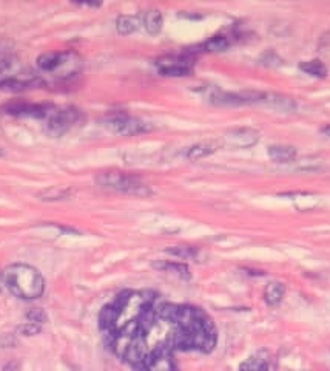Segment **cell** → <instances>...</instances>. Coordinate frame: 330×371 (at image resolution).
I'll return each instance as SVG.
<instances>
[{"mask_svg": "<svg viewBox=\"0 0 330 371\" xmlns=\"http://www.w3.org/2000/svg\"><path fill=\"white\" fill-rule=\"evenodd\" d=\"M4 282L8 291L22 300L39 299L45 291V280L42 274L36 267L24 263L8 266L4 272Z\"/></svg>", "mask_w": 330, "mask_h": 371, "instance_id": "1", "label": "cell"}, {"mask_svg": "<svg viewBox=\"0 0 330 371\" xmlns=\"http://www.w3.org/2000/svg\"><path fill=\"white\" fill-rule=\"evenodd\" d=\"M97 182L102 188L127 194V195H136V197H148L151 195V191L147 184H143L140 178L134 175H128L123 172H104L97 176Z\"/></svg>", "mask_w": 330, "mask_h": 371, "instance_id": "2", "label": "cell"}, {"mask_svg": "<svg viewBox=\"0 0 330 371\" xmlns=\"http://www.w3.org/2000/svg\"><path fill=\"white\" fill-rule=\"evenodd\" d=\"M107 127L120 136H136L140 133H147L151 130V126L147 122H143L137 118L123 115V113H116L107 118Z\"/></svg>", "mask_w": 330, "mask_h": 371, "instance_id": "3", "label": "cell"}, {"mask_svg": "<svg viewBox=\"0 0 330 371\" xmlns=\"http://www.w3.org/2000/svg\"><path fill=\"white\" fill-rule=\"evenodd\" d=\"M82 119V113L77 109H62V110H53V113L47 118V130L50 135L59 138L64 136L67 132H70L76 124H79Z\"/></svg>", "mask_w": 330, "mask_h": 371, "instance_id": "4", "label": "cell"}, {"mask_svg": "<svg viewBox=\"0 0 330 371\" xmlns=\"http://www.w3.org/2000/svg\"><path fill=\"white\" fill-rule=\"evenodd\" d=\"M156 67L163 76H189L192 73L193 60L187 56H163L156 60Z\"/></svg>", "mask_w": 330, "mask_h": 371, "instance_id": "5", "label": "cell"}, {"mask_svg": "<svg viewBox=\"0 0 330 371\" xmlns=\"http://www.w3.org/2000/svg\"><path fill=\"white\" fill-rule=\"evenodd\" d=\"M77 60V56L73 53H44L37 57V67L42 71H50V73H65L64 70L67 68L68 64Z\"/></svg>", "mask_w": 330, "mask_h": 371, "instance_id": "6", "label": "cell"}, {"mask_svg": "<svg viewBox=\"0 0 330 371\" xmlns=\"http://www.w3.org/2000/svg\"><path fill=\"white\" fill-rule=\"evenodd\" d=\"M54 107L51 104H28V102H11L4 107L7 115L30 116V118H48Z\"/></svg>", "mask_w": 330, "mask_h": 371, "instance_id": "7", "label": "cell"}, {"mask_svg": "<svg viewBox=\"0 0 330 371\" xmlns=\"http://www.w3.org/2000/svg\"><path fill=\"white\" fill-rule=\"evenodd\" d=\"M259 141V132L250 127H238L225 133V142L236 149L253 147Z\"/></svg>", "mask_w": 330, "mask_h": 371, "instance_id": "8", "label": "cell"}, {"mask_svg": "<svg viewBox=\"0 0 330 371\" xmlns=\"http://www.w3.org/2000/svg\"><path fill=\"white\" fill-rule=\"evenodd\" d=\"M147 354H148V351H147L145 334H143V333H137V334L131 339L128 348L125 349V353H123L122 357L125 359V360H128L131 365L139 366V368L142 369L143 360H145Z\"/></svg>", "mask_w": 330, "mask_h": 371, "instance_id": "9", "label": "cell"}, {"mask_svg": "<svg viewBox=\"0 0 330 371\" xmlns=\"http://www.w3.org/2000/svg\"><path fill=\"white\" fill-rule=\"evenodd\" d=\"M261 102L267 107L275 109L282 113H293L296 110V102L292 98L279 95V93H262Z\"/></svg>", "mask_w": 330, "mask_h": 371, "instance_id": "10", "label": "cell"}, {"mask_svg": "<svg viewBox=\"0 0 330 371\" xmlns=\"http://www.w3.org/2000/svg\"><path fill=\"white\" fill-rule=\"evenodd\" d=\"M267 365H269V353L258 351L239 366V371H265Z\"/></svg>", "mask_w": 330, "mask_h": 371, "instance_id": "11", "label": "cell"}, {"mask_svg": "<svg viewBox=\"0 0 330 371\" xmlns=\"http://www.w3.org/2000/svg\"><path fill=\"white\" fill-rule=\"evenodd\" d=\"M269 156L275 162H292L296 159V149L292 146H270Z\"/></svg>", "mask_w": 330, "mask_h": 371, "instance_id": "12", "label": "cell"}, {"mask_svg": "<svg viewBox=\"0 0 330 371\" xmlns=\"http://www.w3.org/2000/svg\"><path fill=\"white\" fill-rule=\"evenodd\" d=\"M219 147V144L216 142H199L196 146L190 147L189 152H187V158L190 161H198V159H202L205 156H209L212 153H215Z\"/></svg>", "mask_w": 330, "mask_h": 371, "instance_id": "13", "label": "cell"}, {"mask_svg": "<svg viewBox=\"0 0 330 371\" xmlns=\"http://www.w3.org/2000/svg\"><path fill=\"white\" fill-rule=\"evenodd\" d=\"M285 294V286L282 283L278 282H272L270 285H267L265 293H264V299L267 302V305L270 306H278Z\"/></svg>", "mask_w": 330, "mask_h": 371, "instance_id": "14", "label": "cell"}, {"mask_svg": "<svg viewBox=\"0 0 330 371\" xmlns=\"http://www.w3.org/2000/svg\"><path fill=\"white\" fill-rule=\"evenodd\" d=\"M140 25V19L137 16H119L117 20H116V28H117V33L122 34V36H127V34H131L134 33Z\"/></svg>", "mask_w": 330, "mask_h": 371, "instance_id": "15", "label": "cell"}, {"mask_svg": "<svg viewBox=\"0 0 330 371\" xmlns=\"http://www.w3.org/2000/svg\"><path fill=\"white\" fill-rule=\"evenodd\" d=\"M143 27L150 34H157L162 28V14L157 10H150L143 14Z\"/></svg>", "mask_w": 330, "mask_h": 371, "instance_id": "16", "label": "cell"}, {"mask_svg": "<svg viewBox=\"0 0 330 371\" xmlns=\"http://www.w3.org/2000/svg\"><path fill=\"white\" fill-rule=\"evenodd\" d=\"M230 47V40L227 39L225 36H215L212 39H209L207 42H204L202 45H199L201 51H207V53H218V51H224Z\"/></svg>", "mask_w": 330, "mask_h": 371, "instance_id": "17", "label": "cell"}, {"mask_svg": "<svg viewBox=\"0 0 330 371\" xmlns=\"http://www.w3.org/2000/svg\"><path fill=\"white\" fill-rule=\"evenodd\" d=\"M299 70L313 77H325L327 68L321 60H305L299 64Z\"/></svg>", "mask_w": 330, "mask_h": 371, "instance_id": "18", "label": "cell"}, {"mask_svg": "<svg viewBox=\"0 0 330 371\" xmlns=\"http://www.w3.org/2000/svg\"><path fill=\"white\" fill-rule=\"evenodd\" d=\"M73 194L70 188H51L44 191L42 194H39V198L42 201H59V200H65Z\"/></svg>", "mask_w": 330, "mask_h": 371, "instance_id": "19", "label": "cell"}, {"mask_svg": "<svg viewBox=\"0 0 330 371\" xmlns=\"http://www.w3.org/2000/svg\"><path fill=\"white\" fill-rule=\"evenodd\" d=\"M156 269H162V271H172L181 277H190V272H189V267L187 264L184 263H173V261H165V263H154L153 264Z\"/></svg>", "mask_w": 330, "mask_h": 371, "instance_id": "20", "label": "cell"}, {"mask_svg": "<svg viewBox=\"0 0 330 371\" xmlns=\"http://www.w3.org/2000/svg\"><path fill=\"white\" fill-rule=\"evenodd\" d=\"M167 254L182 258V260H189V258H195L198 254L196 247H190V246H176V247H170L167 249Z\"/></svg>", "mask_w": 330, "mask_h": 371, "instance_id": "21", "label": "cell"}, {"mask_svg": "<svg viewBox=\"0 0 330 371\" xmlns=\"http://www.w3.org/2000/svg\"><path fill=\"white\" fill-rule=\"evenodd\" d=\"M259 62H261V65H264V67H279L281 64H282V59L275 53V51H267V53H264L262 56H261V59H259Z\"/></svg>", "mask_w": 330, "mask_h": 371, "instance_id": "22", "label": "cell"}, {"mask_svg": "<svg viewBox=\"0 0 330 371\" xmlns=\"http://www.w3.org/2000/svg\"><path fill=\"white\" fill-rule=\"evenodd\" d=\"M40 331H42V326H40L39 323H33V322L24 323L17 328V333L22 334V336H27V337L37 336V334H40Z\"/></svg>", "mask_w": 330, "mask_h": 371, "instance_id": "23", "label": "cell"}, {"mask_svg": "<svg viewBox=\"0 0 330 371\" xmlns=\"http://www.w3.org/2000/svg\"><path fill=\"white\" fill-rule=\"evenodd\" d=\"M27 319H28L30 322H33V323L42 325V323L47 322V314H45L44 309H40V308H33V309H30V311L27 313Z\"/></svg>", "mask_w": 330, "mask_h": 371, "instance_id": "24", "label": "cell"}, {"mask_svg": "<svg viewBox=\"0 0 330 371\" xmlns=\"http://www.w3.org/2000/svg\"><path fill=\"white\" fill-rule=\"evenodd\" d=\"M319 50L321 51H330V33H325L319 40Z\"/></svg>", "mask_w": 330, "mask_h": 371, "instance_id": "25", "label": "cell"}, {"mask_svg": "<svg viewBox=\"0 0 330 371\" xmlns=\"http://www.w3.org/2000/svg\"><path fill=\"white\" fill-rule=\"evenodd\" d=\"M8 56H11V54L8 53L7 44L4 42V40H0V60H4V59L8 57Z\"/></svg>", "mask_w": 330, "mask_h": 371, "instance_id": "26", "label": "cell"}, {"mask_svg": "<svg viewBox=\"0 0 330 371\" xmlns=\"http://www.w3.org/2000/svg\"><path fill=\"white\" fill-rule=\"evenodd\" d=\"M321 132H322L324 135L330 136V126H325V127H322V129H321Z\"/></svg>", "mask_w": 330, "mask_h": 371, "instance_id": "27", "label": "cell"}, {"mask_svg": "<svg viewBox=\"0 0 330 371\" xmlns=\"http://www.w3.org/2000/svg\"><path fill=\"white\" fill-rule=\"evenodd\" d=\"M0 156H4V150L2 149H0Z\"/></svg>", "mask_w": 330, "mask_h": 371, "instance_id": "28", "label": "cell"}]
</instances>
